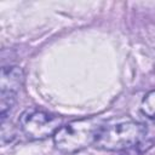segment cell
<instances>
[{"instance_id": "3", "label": "cell", "mask_w": 155, "mask_h": 155, "mask_svg": "<svg viewBox=\"0 0 155 155\" xmlns=\"http://www.w3.org/2000/svg\"><path fill=\"white\" fill-rule=\"evenodd\" d=\"M19 127L22 132L31 140H41L53 137L61 127L62 119L38 108H29L19 116Z\"/></svg>"}, {"instance_id": "2", "label": "cell", "mask_w": 155, "mask_h": 155, "mask_svg": "<svg viewBox=\"0 0 155 155\" xmlns=\"http://www.w3.org/2000/svg\"><path fill=\"white\" fill-rule=\"evenodd\" d=\"M102 122L97 117H87L70 121L61 126L53 134L54 147L68 155L79 153L93 145Z\"/></svg>"}, {"instance_id": "5", "label": "cell", "mask_w": 155, "mask_h": 155, "mask_svg": "<svg viewBox=\"0 0 155 155\" xmlns=\"http://www.w3.org/2000/svg\"><path fill=\"white\" fill-rule=\"evenodd\" d=\"M140 110L148 119L155 121V90L144 96L140 103Z\"/></svg>"}, {"instance_id": "1", "label": "cell", "mask_w": 155, "mask_h": 155, "mask_svg": "<svg viewBox=\"0 0 155 155\" xmlns=\"http://www.w3.org/2000/svg\"><path fill=\"white\" fill-rule=\"evenodd\" d=\"M148 128L128 116H117L102 124L93 145L105 151H126L143 142Z\"/></svg>"}, {"instance_id": "4", "label": "cell", "mask_w": 155, "mask_h": 155, "mask_svg": "<svg viewBox=\"0 0 155 155\" xmlns=\"http://www.w3.org/2000/svg\"><path fill=\"white\" fill-rule=\"evenodd\" d=\"M23 84V71L18 67H4L0 78V115L5 121L13 108Z\"/></svg>"}]
</instances>
